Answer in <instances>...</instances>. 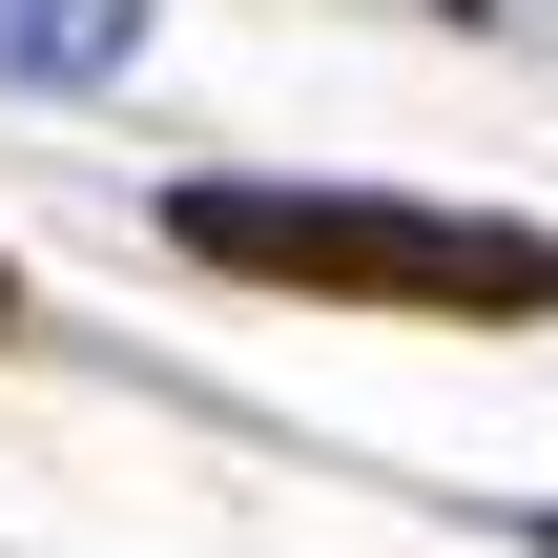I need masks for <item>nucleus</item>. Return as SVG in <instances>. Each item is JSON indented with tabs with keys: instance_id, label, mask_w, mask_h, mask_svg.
I'll return each mask as SVG.
<instances>
[{
	"instance_id": "f257e3e1",
	"label": "nucleus",
	"mask_w": 558,
	"mask_h": 558,
	"mask_svg": "<svg viewBox=\"0 0 558 558\" xmlns=\"http://www.w3.org/2000/svg\"><path fill=\"white\" fill-rule=\"evenodd\" d=\"M166 248L186 269H248V290H331V311H435V331H538L558 311V228L414 207V186H248V166H186L166 186Z\"/></svg>"
},
{
	"instance_id": "f03ea898",
	"label": "nucleus",
	"mask_w": 558,
	"mask_h": 558,
	"mask_svg": "<svg viewBox=\"0 0 558 558\" xmlns=\"http://www.w3.org/2000/svg\"><path fill=\"white\" fill-rule=\"evenodd\" d=\"M124 41H145V0H0V83H21V104L124 83Z\"/></svg>"
},
{
	"instance_id": "7ed1b4c3",
	"label": "nucleus",
	"mask_w": 558,
	"mask_h": 558,
	"mask_svg": "<svg viewBox=\"0 0 558 558\" xmlns=\"http://www.w3.org/2000/svg\"><path fill=\"white\" fill-rule=\"evenodd\" d=\"M435 21H518V0H435Z\"/></svg>"
},
{
	"instance_id": "20e7f679",
	"label": "nucleus",
	"mask_w": 558,
	"mask_h": 558,
	"mask_svg": "<svg viewBox=\"0 0 558 558\" xmlns=\"http://www.w3.org/2000/svg\"><path fill=\"white\" fill-rule=\"evenodd\" d=\"M0 352H21V269H0Z\"/></svg>"
},
{
	"instance_id": "39448f33",
	"label": "nucleus",
	"mask_w": 558,
	"mask_h": 558,
	"mask_svg": "<svg viewBox=\"0 0 558 558\" xmlns=\"http://www.w3.org/2000/svg\"><path fill=\"white\" fill-rule=\"evenodd\" d=\"M518 538H538V558H558V497H538V518H518Z\"/></svg>"
}]
</instances>
